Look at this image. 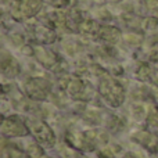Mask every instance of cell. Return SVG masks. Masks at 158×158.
<instances>
[{"instance_id":"6da1fadb","label":"cell","mask_w":158,"mask_h":158,"mask_svg":"<svg viewBox=\"0 0 158 158\" xmlns=\"http://www.w3.org/2000/svg\"><path fill=\"white\" fill-rule=\"evenodd\" d=\"M100 93L114 106L123 101V89L117 81L104 77L100 82Z\"/></svg>"},{"instance_id":"7a4b0ae2","label":"cell","mask_w":158,"mask_h":158,"mask_svg":"<svg viewBox=\"0 0 158 158\" xmlns=\"http://www.w3.org/2000/svg\"><path fill=\"white\" fill-rule=\"evenodd\" d=\"M50 89V83L42 78H33L27 83V92L33 98H44Z\"/></svg>"},{"instance_id":"3957f363","label":"cell","mask_w":158,"mask_h":158,"mask_svg":"<svg viewBox=\"0 0 158 158\" xmlns=\"http://www.w3.org/2000/svg\"><path fill=\"white\" fill-rule=\"evenodd\" d=\"M42 2L40 0H21L19 2V11L25 17H32L40 10Z\"/></svg>"},{"instance_id":"277c9868","label":"cell","mask_w":158,"mask_h":158,"mask_svg":"<svg viewBox=\"0 0 158 158\" xmlns=\"http://www.w3.org/2000/svg\"><path fill=\"white\" fill-rule=\"evenodd\" d=\"M98 35H100L101 38L104 39V40L111 42V43L117 42L118 38H119V32H118V29H115V28H111V27H103V28H100V31H98Z\"/></svg>"},{"instance_id":"5b68a950","label":"cell","mask_w":158,"mask_h":158,"mask_svg":"<svg viewBox=\"0 0 158 158\" xmlns=\"http://www.w3.org/2000/svg\"><path fill=\"white\" fill-rule=\"evenodd\" d=\"M68 90L72 93V94H78L79 92L83 90V82L81 79H71L68 85Z\"/></svg>"},{"instance_id":"8992f818","label":"cell","mask_w":158,"mask_h":158,"mask_svg":"<svg viewBox=\"0 0 158 158\" xmlns=\"http://www.w3.org/2000/svg\"><path fill=\"white\" fill-rule=\"evenodd\" d=\"M146 4L150 8H156V6L158 4V0H146Z\"/></svg>"}]
</instances>
